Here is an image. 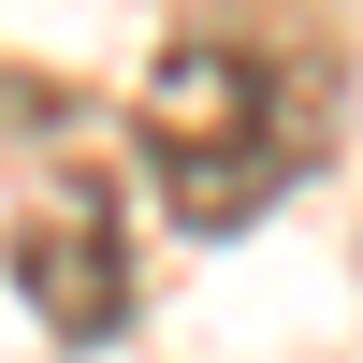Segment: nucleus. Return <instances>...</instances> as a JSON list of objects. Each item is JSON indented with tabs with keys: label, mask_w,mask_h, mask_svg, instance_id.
<instances>
[{
	"label": "nucleus",
	"mask_w": 363,
	"mask_h": 363,
	"mask_svg": "<svg viewBox=\"0 0 363 363\" xmlns=\"http://www.w3.org/2000/svg\"><path fill=\"white\" fill-rule=\"evenodd\" d=\"M15 291L44 335L102 349L116 320H131V247H116V189L102 174H44V189L15 203Z\"/></svg>",
	"instance_id": "obj_2"
},
{
	"label": "nucleus",
	"mask_w": 363,
	"mask_h": 363,
	"mask_svg": "<svg viewBox=\"0 0 363 363\" xmlns=\"http://www.w3.org/2000/svg\"><path fill=\"white\" fill-rule=\"evenodd\" d=\"M145 174H160L174 233H247L262 203L291 189V174L320 160V131H335V58L306 44H174L160 73H145Z\"/></svg>",
	"instance_id": "obj_1"
}]
</instances>
